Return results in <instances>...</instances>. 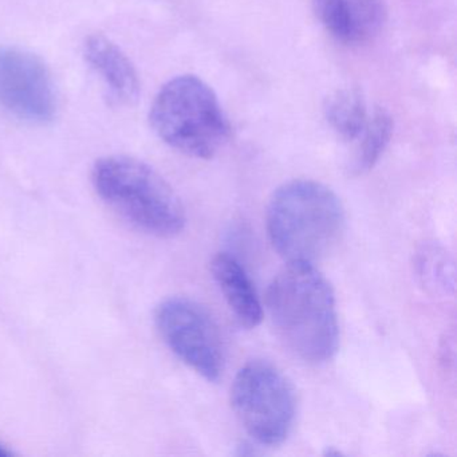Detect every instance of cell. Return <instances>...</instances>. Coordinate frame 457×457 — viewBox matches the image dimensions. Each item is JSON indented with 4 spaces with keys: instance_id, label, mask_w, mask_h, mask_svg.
I'll list each match as a JSON object with an SVG mask.
<instances>
[{
    "instance_id": "3",
    "label": "cell",
    "mask_w": 457,
    "mask_h": 457,
    "mask_svg": "<svg viewBox=\"0 0 457 457\" xmlns=\"http://www.w3.org/2000/svg\"><path fill=\"white\" fill-rule=\"evenodd\" d=\"M92 183L100 199L135 228L156 237H173L186 228V208L159 172L140 160H98Z\"/></svg>"
},
{
    "instance_id": "5",
    "label": "cell",
    "mask_w": 457,
    "mask_h": 457,
    "mask_svg": "<svg viewBox=\"0 0 457 457\" xmlns=\"http://www.w3.org/2000/svg\"><path fill=\"white\" fill-rule=\"evenodd\" d=\"M231 403L245 432L261 445H279L293 430L296 416L293 385L266 361H251L237 371Z\"/></svg>"
},
{
    "instance_id": "13",
    "label": "cell",
    "mask_w": 457,
    "mask_h": 457,
    "mask_svg": "<svg viewBox=\"0 0 457 457\" xmlns=\"http://www.w3.org/2000/svg\"><path fill=\"white\" fill-rule=\"evenodd\" d=\"M12 454H14V452L10 451L4 444H0V457H10L12 456Z\"/></svg>"
},
{
    "instance_id": "11",
    "label": "cell",
    "mask_w": 457,
    "mask_h": 457,
    "mask_svg": "<svg viewBox=\"0 0 457 457\" xmlns=\"http://www.w3.org/2000/svg\"><path fill=\"white\" fill-rule=\"evenodd\" d=\"M325 116L339 138L345 143L354 144L365 129L370 114L362 93L354 87H345L328 96Z\"/></svg>"
},
{
    "instance_id": "4",
    "label": "cell",
    "mask_w": 457,
    "mask_h": 457,
    "mask_svg": "<svg viewBox=\"0 0 457 457\" xmlns=\"http://www.w3.org/2000/svg\"><path fill=\"white\" fill-rule=\"evenodd\" d=\"M149 121L170 148L203 160L219 154L231 130L218 96L196 76L168 81L154 97Z\"/></svg>"
},
{
    "instance_id": "7",
    "label": "cell",
    "mask_w": 457,
    "mask_h": 457,
    "mask_svg": "<svg viewBox=\"0 0 457 457\" xmlns=\"http://www.w3.org/2000/svg\"><path fill=\"white\" fill-rule=\"evenodd\" d=\"M0 108L31 124L54 119V84L41 58L18 47H0Z\"/></svg>"
},
{
    "instance_id": "9",
    "label": "cell",
    "mask_w": 457,
    "mask_h": 457,
    "mask_svg": "<svg viewBox=\"0 0 457 457\" xmlns=\"http://www.w3.org/2000/svg\"><path fill=\"white\" fill-rule=\"evenodd\" d=\"M87 63L105 82L111 97L121 105H132L140 95V81L135 66L116 44L101 36L87 37L84 45Z\"/></svg>"
},
{
    "instance_id": "2",
    "label": "cell",
    "mask_w": 457,
    "mask_h": 457,
    "mask_svg": "<svg viewBox=\"0 0 457 457\" xmlns=\"http://www.w3.org/2000/svg\"><path fill=\"white\" fill-rule=\"evenodd\" d=\"M267 234L287 263L314 264L336 250L346 215L333 189L314 180H291L272 194L266 213Z\"/></svg>"
},
{
    "instance_id": "8",
    "label": "cell",
    "mask_w": 457,
    "mask_h": 457,
    "mask_svg": "<svg viewBox=\"0 0 457 457\" xmlns=\"http://www.w3.org/2000/svg\"><path fill=\"white\" fill-rule=\"evenodd\" d=\"M312 9L326 31L346 45L373 41L387 18L384 0H312Z\"/></svg>"
},
{
    "instance_id": "12",
    "label": "cell",
    "mask_w": 457,
    "mask_h": 457,
    "mask_svg": "<svg viewBox=\"0 0 457 457\" xmlns=\"http://www.w3.org/2000/svg\"><path fill=\"white\" fill-rule=\"evenodd\" d=\"M393 135V119L384 108H376L369 116L368 124L353 144L349 170L352 175L369 172L378 162Z\"/></svg>"
},
{
    "instance_id": "6",
    "label": "cell",
    "mask_w": 457,
    "mask_h": 457,
    "mask_svg": "<svg viewBox=\"0 0 457 457\" xmlns=\"http://www.w3.org/2000/svg\"><path fill=\"white\" fill-rule=\"evenodd\" d=\"M157 330L170 352L208 382L223 376L224 346L210 312L192 299H165L154 314Z\"/></svg>"
},
{
    "instance_id": "1",
    "label": "cell",
    "mask_w": 457,
    "mask_h": 457,
    "mask_svg": "<svg viewBox=\"0 0 457 457\" xmlns=\"http://www.w3.org/2000/svg\"><path fill=\"white\" fill-rule=\"evenodd\" d=\"M267 312L283 344L310 365L333 360L339 347L336 295L314 264L288 263L272 279Z\"/></svg>"
},
{
    "instance_id": "10",
    "label": "cell",
    "mask_w": 457,
    "mask_h": 457,
    "mask_svg": "<svg viewBox=\"0 0 457 457\" xmlns=\"http://www.w3.org/2000/svg\"><path fill=\"white\" fill-rule=\"evenodd\" d=\"M213 280L240 325L253 328L263 320V306L253 280L237 259L218 253L211 263Z\"/></svg>"
}]
</instances>
